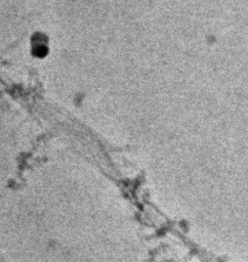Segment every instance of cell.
I'll use <instances>...</instances> for the list:
<instances>
[{
  "label": "cell",
  "instance_id": "cell-1",
  "mask_svg": "<svg viewBox=\"0 0 248 262\" xmlns=\"http://www.w3.org/2000/svg\"><path fill=\"white\" fill-rule=\"evenodd\" d=\"M31 55L37 59H45L50 53V42L47 35L35 33L30 39Z\"/></svg>",
  "mask_w": 248,
  "mask_h": 262
}]
</instances>
